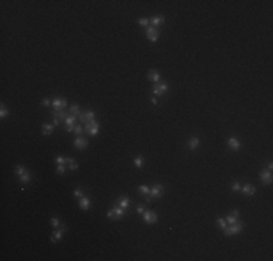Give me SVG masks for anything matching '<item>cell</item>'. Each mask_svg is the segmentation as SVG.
Segmentation results:
<instances>
[{
	"label": "cell",
	"mask_w": 273,
	"mask_h": 261,
	"mask_svg": "<svg viewBox=\"0 0 273 261\" xmlns=\"http://www.w3.org/2000/svg\"><path fill=\"white\" fill-rule=\"evenodd\" d=\"M244 228V223L243 222H235V223H232V225H227V228H224V235H227V237H231L234 234H238L241 232V229Z\"/></svg>",
	"instance_id": "6da1fadb"
},
{
	"label": "cell",
	"mask_w": 273,
	"mask_h": 261,
	"mask_svg": "<svg viewBox=\"0 0 273 261\" xmlns=\"http://www.w3.org/2000/svg\"><path fill=\"white\" fill-rule=\"evenodd\" d=\"M84 130H86V134L89 135V137H96L98 135V132H99V122L98 121H89V122L86 123V126H84Z\"/></svg>",
	"instance_id": "7a4b0ae2"
},
{
	"label": "cell",
	"mask_w": 273,
	"mask_h": 261,
	"mask_svg": "<svg viewBox=\"0 0 273 261\" xmlns=\"http://www.w3.org/2000/svg\"><path fill=\"white\" fill-rule=\"evenodd\" d=\"M125 213H126V210L122 209L121 206H113L108 212V218L109 219H121L125 216Z\"/></svg>",
	"instance_id": "3957f363"
},
{
	"label": "cell",
	"mask_w": 273,
	"mask_h": 261,
	"mask_svg": "<svg viewBox=\"0 0 273 261\" xmlns=\"http://www.w3.org/2000/svg\"><path fill=\"white\" fill-rule=\"evenodd\" d=\"M163 192H164V189L161 184H154L153 187H150V195L147 196V202H151V199H154V197H160V196L163 195Z\"/></svg>",
	"instance_id": "277c9868"
},
{
	"label": "cell",
	"mask_w": 273,
	"mask_h": 261,
	"mask_svg": "<svg viewBox=\"0 0 273 261\" xmlns=\"http://www.w3.org/2000/svg\"><path fill=\"white\" fill-rule=\"evenodd\" d=\"M145 35L151 42H156L158 39V36H160V31H158V28L148 26V28H145Z\"/></svg>",
	"instance_id": "5b68a950"
},
{
	"label": "cell",
	"mask_w": 273,
	"mask_h": 261,
	"mask_svg": "<svg viewBox=\"0 0 273 261\" xmlns=\"http://www.w3.org/2000/svg\"><path fill=\"white\" fill-rule=\"evenodd\" d=\"M153 91H154V94L156 96H163L166 91H167V83L166 81H158L154 84V87H153Z\"/></svg>",
	"instance_id": "8992f818"
},
{
	"label": "cell",
	"mask_w": 273,
	"mask_h": 261,
	"mask_svg": "<svg viewBox=\"0 0 273 261\" xmlns=\"http://www.w3.org/2000/svg\"><path fill=\"white\" fill-rule=\"evenodd\" d=\"M142 219H144V222H147L148 225H153V223L157 222L158 218L153 210H144V213H142Z\"/></svg>",
	"instance_id": "52a82bcc"
},
{
	"label": "cell",
	"mask_w": 273,
	"mask_h": 261,
	"mask_svg": "<svg viewBox=\"0 0 273 261\" xmlns=\"http://www.w3.org/2000/svg\"><path fill=\"white\" fill-rule=\"evenodd\" d=\"M66 231H67V226H64V225H63V226H60L58 229L55 228V229H54V232H52L51 241H52V242H57V241H60V239H61V237H63V234H64Z\"/></svg>",
	"instance_id": "ba28073f"
},
{
	"label": "cell",
	"mask_w": 273,
	"mask_h": 261,
	"mask_svg": "<svg viewBox=\"0 0 273 261\" xmlns=\"http://www.w3.org/2000/svg\"><path fill=\"white\" fill-rule=\"evenodd\" d=\"M260 180L263 184H270L272 183V171L270 170H262L260 171Z\"/></svg>",
	"instance_id": "9c48e42d"
},
{
	"label": "cell",
	"mask_w": 273,
	"mask_h": 261,
	"mask_svg": "<svg viewBox=\"0 0 273 261\" xmlns=\"http://www.w3.org/2000/svg\"><path fill=\"white\" fill-rule=\"evenodd\" d=\"M227 144H228V147L231 148L232 151H238L241 148V142L238 138H235V137H231V138H228L227 141Z\"/></svg>",
	"instance_id": "30bf717a"
},
{
	"label": "cell",
	"mask_w": 273,
	"mask_h": 261,
	"mask_svg": "<svg viewBox=\"0 0 273 261\" xmlns=\"http://www.w3.org/2000/svg\"><path fill=\"white\" fill-rule=\"evenodd\" d=\"M51 105H52V107H54L55 110H63V109L67 106V100L66 99H54V100L51 102Z\"/></svg>",
	"instance_id": "8fae6325"
},
{
	"label": "cell",
	"mask_w": 273,
	"mask_h": 261,
	"mask_svg": "<svg viewBox=\"0 0 273 261\" xmlns=\"http://www.w3.org/2000/svg\"><path fill=\"white\" fill-rule=\"evenodd\" d=\"M90 199L89 197H86V196H82L80 199H79V207L82 209V210H87L89 207H90Z\"/></svg>",
	"instance_id": "7c38bea8"
},
{
	"label": "cell",
	"mask_w": 273,
	"mask_h": 261,
	"mask_svg": "<svg viewBox=\"0 0 273 261\" xmlns=\"http://www.w3.org/2000/svg\"><path fill=\"white\" fill-rule=\"evenodd\" d=\"M89 145V142H87V139L86 138H82V137H77L74 139V147L77 149H84V148Z\"/></svg>",
	"instance_id": "4fadbf2b"
},
{
	"label": "cell",
	"mask_w": 273,
	"mask_h": 261,
	"mask_svg": "<svg viewBox=\"0 0 273 261\" xmlns=\"http://www.w3.org/2000/svg\"><path fill=\"white\" fill-rule=\"evenodd\" d=\"M240 192H243V193H244V195L246 196H253L254 195V193H256V189L253 187V186H251V184H244V186H241V190Z\"/></svg>",
	"instance_id": "5bb4252c"
},
{
	"label": "cell",
	"mask_w": 273,
	"mask_h": 261,
	"mask_svg": "<svg viewBox=\"0 0 273 261\" xmlns=\"http://www.w3.org/2000/svg\"><path fill=\"white\" fill-rule=\"evenodd\" d=\"M225 222H227L228 225H232V223L238 222V210H237V209L232 210V215H228V216L225 218Z\"/></svg>",
	"instance_id": "9a60e30c"
},
{
	"label": "cell",
	"mask_w": 273,
	"mask_h": 261,
	"mask_svg": "<svg viewBox=\"0 0 273 261\" xmlns=\"http://www.w3.org/2000/svg\"><path fill=\"white\" fill-rule=\"evenodd\" d=\"M147 77H148L150 81H153V83L160 81V73H158L157 70H150L148 74H147Z\"/></svg>",
	"instance_id": "2e32d148"
},
{
	"label": "cell",
	"mask_w": 273,
	"mask_h": 261,
	"mask_svg": "<svg viewBox=\"0 0 273 261\" xmlns=\"http://www.w3.org/2000/svg\"><path fill=\"white\" fill-rule=\"evenodd\" d=\"M118 206H121L122 209L128 210V207H129V197H126V196H121V197L118 199Z\"/></svg>",
	"instance_id": "e0dca14e"
},
{
	"label": "cell",
	"mask_w": 273,
	"mask_h": 261,
	"mask_svg": "<svg viewBox=\"0 0 273 261\" xmlns=\"http://www.w3.org/2000/svg\"><path fill=\"white\" fill-rule=\"evenodd\" d=\"M54 130V123H44L42 125V135H51Z\"/></svg>",
	"instance_id": "ac0fdd59"
},
{
	"label": "cell",
	"mask_w": 273,
	"mask_h": 261,
	"mask_svg": "<svg viewBox=\"0 0 273 261\" xmlns=\"http://www.w3.org/2000/svg\"><path fill=\"white\" fill-rule=\"evenodd\" d=\"M17 179H19L20 183H29L31 179H32V176H31V173L29 171H25V173H22L20 176H17Z\"/></svg>",
	"instance_id": "d6986e66"
},
{
	"label": "cell",
	"mask_w": 273,
	"mask_h": 261,
	"mask_svg": "<svg viewBox=\"0 0 273 261\" xmlns=\"http://www.w3.org/2000/svg\"><path fill=\"white\" fill-rule=\"evenodd\" d=\"M76 121H77V116L76 115H67V118L64 119V122H66V126H74Z\"/></svg>",
	"instance_id": "ffe728a7"
},
{
	"label": "cell",
	"mask_w": 273,
	"mask_h": 261,
	"mask_svg": "<svg viewBox=\"0 0 273 261\" xmlns=\"http://www.w3.org/2000/svg\"><path fill=\"white\" fill-rule=\"evenodd\" d=\"M150 22L153 23L154 28H157V26H160V25L164 22V16H154V17H151V19H150Z\"/></svg>",
	"instance_id": "44dd1931"
},
{
	"label": "cell",
	"mask_w": 273,
	"mask_h": 261,
	"mask_svg": "<svg viewBox=\"0 0 273 261\" xmlns=\"http://www.w3.org/2000/svg\"><path fill=\"white\" fill-rule=\"evenodd\" d=\"M66 163L68 164V165H67V167H68V170H71V171H74V170L79 168V164L76 163L73 158H66Z\"/></svg>",
	"instance_id": "7402d4cb"
},
{
	"label": "cell",
	"mask_w": 273,
	"mask_h": 261,
	"mask_svg": "<svg viewBox=\"0 0 273 261\" xmlns=\"http://www.w3.org/2000/svg\"><path fill=\"white\" fill-rule=\"evenodd\" d=\"M198 147H199V138L192 137V138L189 139V148H191V149H196Z\"/></svg>",
	"instance_id": "603a6c76"
},
{
	"label": "cell",
	"mask_w": 273,
	"mask_h": 261,
	"mask_svg": "<svg viewBox=\"0 0 273 261\" xmlns=\"http://www.w3.org/2000/svg\"><path fill=\"white\" fill-rule=\"evenodd\" d=\"M52 118H57V119H66L67 115L64 110H54L52 112Z\"/></svg>",
	"instance_id": "cb8c5ba5"
},
{
	"label": "cell",
	"mask_w": 273,
	"mask_h": 261,
	"mask_svg": "<svg viewBox=\"0 0 273 261\" xmlns=\"http://www.w3.org/2000/svg\"><path fill=\"white\" fill-rule=\"evenodd\" d=\"M138 190H140L141 195H144V196H148L150 195V187H148V186H145V184H141V186H138Z\"/></svg>",
	"instance_id": "d4e9b609"
},
{
	"label": "cell",
	"mask_w": 273,
	"mask_h": 261,
	"mask_svg": "<svg viewBox=\"0 0 273 261\" xmlns=\"http://www.w3.org/2000/svg\"><path fill=\"white\" fill-rule=\"evenodd\" d=\"M134 165H135L137 168H141V167L144 165V160H142V157H135V158H134Z\"/></svg>",
	"instance_id": "484cf974"
},
{
	"label": "cell",
	"mask_w": 273,
	"mask_h": 261,
	"mask_svg": "<svg viewBox=\"0 0 273 261\" xmlns=\"http://www.w3.org/2000/svg\"><path fill=\"white\" fill-rule=\"evenodd\" d=\"M70 113L76 115V116L79 118V115H80V107L77 106V105H71V106H70Z\"/></svg>",
	"instance_id": "4316f807"
},
{
	"label": "cell",
	"mask_w": 273,
	"mask_h": 261,
	"mask_svg": "<svg viewBox=\"0 0 273 261\" xmlns=\"http://www.w3.org/2000/svg\"><path fill=\"white\" fill-rule=\"evenodd\" d=\"M148 23H150V19H147V17H141V19H138V25H140V26L148 28Z\"/></svg>",
	"instance_id": "83f0119b"
},
{
	"label": "cell",
	"mask_w": 273,
	"mask_h": 261,
	"mask_svg": "<svg viewBox=\"0 0 273 261\" xmlns=\"http://www.w3.org/2000/svg\"><path fill=\"white\" fill-rule=\"evenodd\" d=\"M84 116H86V121H87V122H89V121H93V119H95V112H93V110H87V112L84 113Z\"/></svg>",
	"instance_id": "f1b7e54d"
},
{
	"label": "cell",
	"mask_w": 273,
	"mask_h": 261,
	"mask_svg": "<svg viewBox=\"0 0 273 261\" xmlns=\"http://www.w3.org/2000/svg\"><path fill=\"white\" fill-rule=\"evenodd\" d=\"M9 115V110L6 109V106H5V103H2V109H0V118L3 119L5 116H8Z\"/></svg>",
	"instance_id": "f546056e"
},
{
	"label": "cell",
	"mask_w": 273,
	"mask_h": 261,
	"mask_svg": "<svg viewBox=\"0 0 273 261\" xmlns=\"http://www.w3.org/2000/svg\"><path fill=\"white\" fill-rule=\"evenodd\" d=\"M231 189H232V192H240L241 190V184L238 183V181H234L231 184Z\"/></svg>",
	"instance_id": "4dcf8cb0"
},
{
	"label": "cell",
	"mask_w": 273,
	"mask_h": 261,
	"mask_svg": "<svg viewBox=\"0 0 273 261\" xmlns=\"http://www.w3.org/2000/svg\"><path fill=\"white\" fill-rule=\"evenodd\" d=\"M216 222H218V226H219V228H227V225H228V223H227V222H225V219H222V218H218V219H216Z\"/></svg>",
	"instance_id": "1f68e13d"
},
{
	"label": "cell",
	"mask_w": 273,
	"mask_h": 261,
	"mask_svg": "<svg viewBox=\"0 0 273 261\" xmlns=\"http://www.w3.org/2000/svg\"><path fill=\"white\" fill-rule=\"evenodd\" d=\"M74 134L77 135V137H80V135H82V134H83V126H82V125H76V126H74Z\"/></svg>",
	"instance_id": "d6a6232c"
},
{
	"label": "cell",
	"mask_w": 273,
	"mask_h": 261,
	"mask_svg": "<svg viewBox=\"0 0 273 261\" xmlns=\"http://www.w3.org/2000/svg\"><path fill=\"white\" fill-rule=\"evenodd\" d=\"M51 225H52V228H60V220L58 218H51Z\"/></svg>",
	"instance_id": "836d02e7"
},
{
	"label": "cell",
	"mask_w": 273,
	"mask_h": 261,
	"mask_svg": "<svg viewBox=\"0 0 273 261\" xmlns=\"http://www.w3.org/2000/svg\"><path fill=\"white\" fill-rule=\"evenodd\" d=\"M55 163H57V165H66V158L64 157H57L55 158Z\"/></svg>",
	"instance_id": "e575fe53"
},
{
	"label": "cell",
	"mask_w": 273,
	"mask_h": 261,
	"mask_svg": "<svg viewBox=\"0 0 273 261\" xmlns=\"http://www.w3.org/2000/svg\"><path fill=\"white\" fill-rule=\"evenodd\" d=\"M15 171H16V176H20V174H22V173H25L26 170L23 168V167H22V165H17V167H16V170H15Z\"/></svg>",
	"instance_id": "d590c367"
},
{
	"label": "cell",
	"mask_w": 273,
	"mask_h": 261,
	"mask_svg": "<svg viewBox=\"0 0 273 261\" xmlns=\"http://www.w3.org/2000/svg\"><path fill=\"white\" fill-rule=\"evenodd\" d=\"M64 171H66V165H58L57 167V174H64Z\"/></svg>",
	"instance_id": "8d00e7d4"
},
{
	"label": "cell",
	"mask_w": 273,
	"mask_h": 261,
	"mask_svg": "<svg viewBox=\"0 0 273 261\" xmlns=\"http://www.w3.org/2000/svg\"><path fill=\"white\" fill-rule=\"evenodd\" d=\"M144 210H145V209H144V204H138V206H137V212H138V213H141V215H142V213H144Z\"/></svg>",
	"instance_id": "74e56055"
},
{
	"label": "cell",
	"mask_w": 273,
	"mask_h": 261,
	"mask_svg": "<svg viewBox=\"0 0 273 261\" xmlns=\"http://www.w3.org/2000/svg\"><path fill=\"white\" fill-rule=\"evenodd\" d=\"M41 105H42V106H50V105H51V100H50V99H44V100L41 102Z\"/></svg>",
	"instance_id": "f35d334b"
},
{
	"label": "cell",
	"mask_w": 273,
	"mask_h": 261,
	"mask_svg": "<svg viewBox=\"0 0 273 261\" xmlns=\"http://www.w3.org/2000/svg\"><path fill=\"white\" fill-rule=\"evenodd\" d=\"M74 196H76V197H79V199H80V197L83 196V192L80 190V189H77V190H74Z\"/></svg>",
	"instance_id": "ab89813d"
},
{
	"label": "cell",
	"mask_w": 273,
	"mask_h": 261,
	"mask_svg": "<svg viewBox=\"0 0 273 261\" xmlns=\"http://www.w3.org/2000/svg\"><path fill=\"white\" fill-rule=\"evenodd\" d=\"M79 121H80V122H83V123L87 122V121H86V116H84V113H80V115H79Z\"/></svg>",
	"instance_id": "60d3db41"
},
{
	"label": "cell",
	"mask_w": 273,
	"mask_h": 261,
	"mask_svg": "<svg viewBox=\"0 0 273 261\" xmlns=\"http://www.w3.org/2000/svg\"><path fill=\"white\" fill-rule=\"evenodd\" d=\"M76 126V125H74ZM74 126H66V130L67 132H74Z\"/></svg>",
	"instance_id": "b9f144b4"
},
{
	"label": "cell",
	"mask_w": 273,
	"mask_h": 261,
	"mask_svg": "<svg viewBox=\"0 0 273 261\" xmlns=\"http://www.w3.org/2000/svg\"><path fill=\"white\" fill-rule=\"evenodd\" d=\"M52 123H54V125L57 126V125H58L60 122H58V119H57V118H52Z\"/></svg>",
	"instance_id": "7bdbcfd3"
},
{
	"label": "cell",
	"mask_w": 273,
	"mask_h": 261,
	"mask_svg": "<svg viewBox=\"0 0 273 261\" xmlns=\"http://www.w3.org/2000/svg\"><path fill=\"white\" fill-rule=\"evenodd\" d=\"M272 168H273V163H269V164H267V170H270V171H272Z\"/></svg>",
	"instance_id": "ee69618b"
},
{
	"label": "cell",
	"mask_w": 273,
	"mask_h": 261,
	"mask_svg": "<svg viewBox=\"0 0 273 261\" xmlns=\"http://www.w3.org/2000/svg\"><path fill=\"white\" fill-rule=\"evenodd\" d=\"M151 103H153V105H157V99H156V97H151Z\"/></svg>",
	"instance_id": "f6af8a7d"
}]
</instances>
